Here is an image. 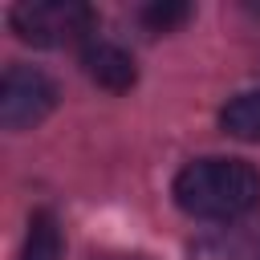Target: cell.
<instances>
[{"mask_svg": "<svg viewBox=\"0 0 260 260\" xmlns=\"http://www.w3.org/2000/svg\"><path fill=\"white\" fill-rule=\"evenodd\" d=\"M187 16H191V4H146V8L138 12V20H142L150 32H171V28H179Z\"/></svg>", "mask_w": 260, "mask_h": 260, "instance_id": "8", "label": "cell"}, {"mask_svg": "<svg viewBox=\"0 0 260 260\" xmlns=\"http://www.w3.org/2000/svg\"><path fill=\"white\" fill-rule=\"evenodd\" d=\"M61 248H65V244H61L57 215H53V211H32L20 260H61Z\"/></svg>", "mask_w": 260, "mask_h": 260, "instance_id": "7", "label": "cell"}, {"mask_svg": "<svg viewBox=\"0 0 260 260\" xmlns=\"http://www.w3.org/2000/svg\"><path fill=\"white\" fill-rule=\"evenodd\" d=\"M81 69H85L89 81H98V85L110 89V93H126V89L138 81L134 57H130L122 45L98 41V37H93L89 45H81Z\"/></svg>", "mask_w": 260, "mask_h": 260, "instance_id": "4", "label": "cell"}, {"mask_svg": "<svg viewBox=\"0 0 260 260\" xmlns=\"http://www.w3.org/2000/svg\"><path fill=\"white\" fill-rule=\"evenodd\" d=\"M219 126H223V134H232L240 142H260V89L236 93L219 110Z\"/></svg>", "mask_w": 260, "mask_h": 260, "instance_id": "6", "label": "cell"}, {"mask_svg": "<svg viewBox=\"0 0 260 260\" xmlns=\"http://www.w3.org/2000/svg\"><path fill=\"white\" fill-rule=\"evenodd\" d=\"M89 260H150V256H142V252H93Z\"/></svg>", "mask_w": 260, "mask_h": 260, "instance_id": "9", "label": "cell"}, {"mask_svg": "<svg viewBox=\"0 0 260 260\" xmlns=\"http://www.w3.org/2000/svg\"><path fill=\"white\" fill-rule=\"evenodd\" d=\"M171 195L183 215L203 223H236L260 207V171L248 158L203 154L179 167Z\"/></svg>", "mask_w": 260, "mask_h": 260, "instance_id": "1", "label": "cell"}, {"mask_svg": "<svg viewBox=\"0 0 260 260\" xmlns=\"http://www.w3.org/2000/svg\"><path fill=\"white\" fill-rule=\"evenodd\" d=\"M191 260H260V232L248 228H219L199 236L187 248Z\"/></svg>", "mask_w": 260, "mask_h": 260, "instance_id": "5", "label": "cell"}, {"mask_svg": "<svg viewBox=\"0 0 260 260\" xmlns=\"http://www.w3.org/2000/svg\"><path fill=\"white\" fill-rule=\"evenodd\" d=\"M57 106V81L37 65H8L0 77V126L20 134L45 122Z\"/></svg>", "mask_w": 260, "mask_h": 260, "instance_id": "3", "label": "cell"}, {"mask_svg": "<svg viewBox=\"0 0 260 260\" xmlns=\"http://www.w3.org/2000/svg\"><path fill=\"white\" fill-rule=\"evenodd\" d=\"M12 32L37 49L89 45L98 28V12L81 0H24L8 12Z\"/></svg>", "mask_w": 260, "mask_h": 260, "instance_id": "2", "label": "cell"}]
</instances>
